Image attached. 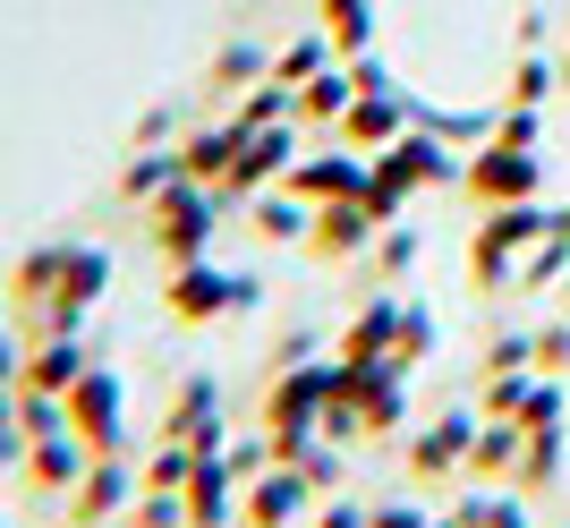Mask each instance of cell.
<instances>
[{
    "instance_id": "1",
    "label": "cell",
    "mask_w": 570,
    "mask_h": 528,
    "mask_svg": "<svg viewBox=\"0 0 570 528\" xmlns=\"http://www.w3.org/2000/svg\"><path fill=\"white\" fill-rule=\"evenodd\" d=\"M0 443H9V409H0Z\"/></svg>"
},
{
    "instance_id": "2",
    "label": "cell",
    "mask_w": 570,
    "mask_h": 528,
    "mask_svg": "<svg viewBox=\"0 0 570 528\" xmlns=\"http://www.w3.org/2000/svg\"><path fill=\"white\" fill-rule=\"evenodd\" d=\"M0 375H9V350H0Z\"/></svg>"
}]
</instances>
